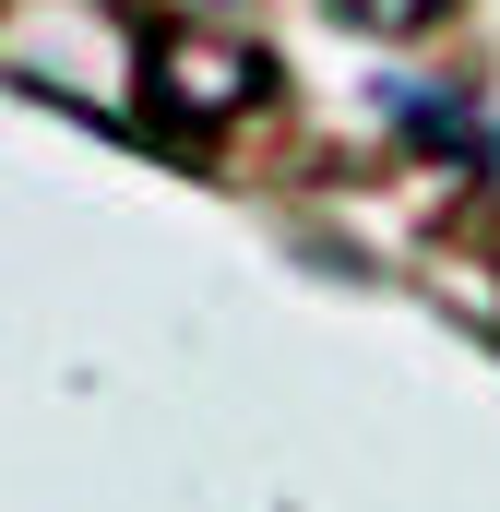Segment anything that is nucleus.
I'll use <instances>...</instances> for the list:
<instances>
[{"mask_svg": "<svg viewBox=\"0 0 500 512\" xmlns=\"http://www.w3.org/2000/svg\"><path fill=\"white\" fill-rule=\"evenodd\" d=\"M155 96H167L179 120H239L250 96H262V60H250V48H227V36H167Z\"/></svg>", "mask_w": 500, "mask_h": 512, "instance_id": "obj_1", "label": "nucleus"}, {"mask_svg": "<svg viewBox=\"0 0 500 512\" xmlns=\"http://www.w3.org/2000/svg\"><path fill=\"white\" fill-rule=\"evenodd\" d=\"M346 12H358V24H370V36H417V24H429V12H441V0H346Z\"/></svg>", "mask_w": 500, "mask_h": 512, "instance_id": "obj_2", "label": "nucleus"}]
</instances>
